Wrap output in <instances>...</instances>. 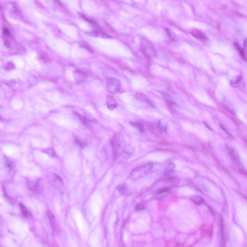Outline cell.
<instances>
[{"instance_id": "1", "label": "cell", "mask_w": 247, "mask_h": 247, "mask_svg": "<svg viewBox=\"0 0 247 247\" xmlns=\"http://www.w3.org/2000/svg\"><path fill=\"white\" fill-rule=\"evenodd\" d=\"M153 168L152 163H147L143 166L136 168L133 170L131 173V176L133 179L137 180L143 178L150 172Z\"/></svg>"}, {"instance_id": "2", "label": "cell", "mask_w": 247, "mask_h": 247, "mask_svg": "<svg viewBox=\"0 0 247 247\" xmlns=\"http://www.w3.org/2000/svg\"><path fill=\"white\" fill-rule=\"evenodd\" d=\"M113 146V152L116 157L119 156L122 152V140L121 135L116 134L113 137L111 141Z\"/></svg>"}, {"instance_id": "3", "label": "cell", "mask_w": 247, "mask_h": 247, "mask_svg": "<svg viewBox=\"0 0 247 247\" xmlns=\"http://www.w3.org/2000/svg\"><path fill=\"white\" fill-rule=\"evenodd\" d=\"M120 83L119 81L114 78H109L107 80V87L108 91L113 94L119 92L120 90Z\"/></svg>"}, {"instance_id": "4", "label": "cell", "mask_w": 247, "mask_h": 247, "mask_svg": "<svg viewBox=\"0 0 247 247\" xmlns=\"http://www.w3.org/2000/svg\"><path fill=\"white\" fill-rule=\"evenodd\" d=\"M192 35L194 37L197 39L200 40L201 41H206L207 40V37L206 34H204L202 31L196 30V31H192L191 32Z\"/></svg>"}, {"instance_id": "5", "label": "cell", "mask_w": 247, "mask_h": 247, "mask_svg": "<svg viewBox=\"0 0 247 247\" xmlns=\"http://www.w3.org/2000/svg\"><path fill=\"white\" fill-rule=\"evenodd\" d=\"M107 102L108 107L110 110H113L116 109L117 107L116 101L114 98L111 96H108L107 98Z\"/></svg>"}, {"instance_id": "6", "label": "cell", "mask_w": 247, "mask_h": 247, "mask_svg": "<svg viewBox=\"0 0 247 247\" xmlns=\"http://www.w3.org/2000/svg\"><path fill=\"white\" fill-rule=\"evenodd\" d=\"M202 232L205 236H211L212 234V226L209 224H204L202 227Z\"/></svg>"}, {"instance_id": "7", "label": "cell", "mask_w": 247, "mask_h": 247, "mask_svg": "<svg viewBox=\"0 0 247 247\" xmlns=\"http://www.w3.org/2000/svg\"><path fill=\"white\" fill-rule=\"evenodd\" d=\"M169 194V192L167 190H163L158 192L155 194V198L157 199H161L167 197Z\"/></svg>"}, {"instance_id": "8", "label": "cell", "mask_w": 247, "mask_h": 247, "mask_svg": "<svg viewBox=\"0 0 247 247\" xmlns=\"http://www.w3.org/2000/svg\"><path fill=\"white\" fill-rule=\"evenodd\" d=\"M20 207H21V211L23 216L25 217H28L29 214H30V213H29V212L28 211V209H27V208L22 204H21Z\"/></svg>"}, {"instance_id": "9", "label": "cell", "mask_w": 247, "mask_h": 247, "mask_svg": "<svg viewBox=\"0 0 247 247\" xmlns=\"http://www.w3.org/2000/svg\"><path fill=\"white\" fill-rule=\"evenodd\" d=\"M117 189L119 192L121 194H123L126 192L128 189V186L126 184H122V185H120L117 186Z\"/></svg>"}, {"instance_id": "10", "label": "cell", "mask_w": 247, "mask_h": 247, "mask_svg": "<svg viewBox=\"0 0 247 247\" xmlns=\"http://www.w3.org/2000/svg\"><path fill=\"white\" fill-rule=\"evenodd\" d=\"M131 123L133 126H134L136 128H137L138 130H139L140 131L143 132L144 131V127L141 123H140L131 122Z\"/></svg>"}, {"instance_id": "11", "label": "cell", "mask_w": 247, "mask_h": 247, "mask_svg": "<svg viewBox=\"0 0 247 247\" xmlns=\"http://www.w3.org/2000/svg\"><path fill=\"white\" fill-rule=\"evenodd\" d=\"M193 200L194 203L200 205L204 202V199L201 197L199 196H196L193 197Z\"/></svg>"}, {"instance_id": "12", "label": "cell", "mask_w": 247, "mask_h": 247, "mask_svg": "<svg viewBox=\"0 0 247 247\" xmlns=\"http://www.w3.org/2000/svg\"><path fill=\"white\" fill-rule=\"evenodd\" d=\"M75 143L78 146L80 147L81 148H84V147L86 146V143L84 142H82V141L79 139V138H75Z\"/></svg>"}, {"instance_id": "13", "label": "cell", "mask_w": 247, "mask_h": 247, "mask_svg": "<svg viewBox=\"0 0 247 247\" xmlns=\"http://www.w3.org/2000/svg\"><path fill=\"white\" fill-rule=\"evenodd\" d=\"M45 152H46V153H48V155H49L50 156H52V157H54V156H55L56 155V153L55 152L54 150L52 148H50V149L46 150Z\"/></svg>"}, {"instance_id": "14", "label": "cell", "mask_w": 247, "mask_h": 247, "mask_svg": "<svg viewBox=\"0 0 247 247\" xmlns=\"http://www.w3.org/2000/svg\"><path fill=\"white\" fill-rule=\"evenodd\" d=\"M144 208H145L144 205L142 203L138 204L135 207V209L137 211H143L144 209Z\"/></svg>"}, {"instance_id": "15", "label": "cell", "mask_w": 247, "mask_h": 247, "mask_svg": "<svg viewBox=\"0 0 247 247\" xmlns=\"http://www.w3.org/2000/svg\"><path fill=\"white\" fill-rule=\"evenodd\" d=\"M6 164L7 165V167L9 169H12L13 168V164L12 162L11 161V160L8 159V158L6 159Z\"/></svg>"}, {"instance_id": "16", "label": "cell", "mask_w": 247, "mask_h": 247, "mask_svg": "<svg viewBox=\"0 0 247 247\" xmlns=\"http://www.w3.org/2000/svg\"><path fill=\"white\" fill-rule=\"evenodd\" d=\"M236 46L237 48H238V50L239 53H240V55H241V57H242L243 59H244V60H246V57H245V56L244 53L243 51L241 49V48L239 47V45H238L237 44H236Z\"/></svg>"}]
</instances>
